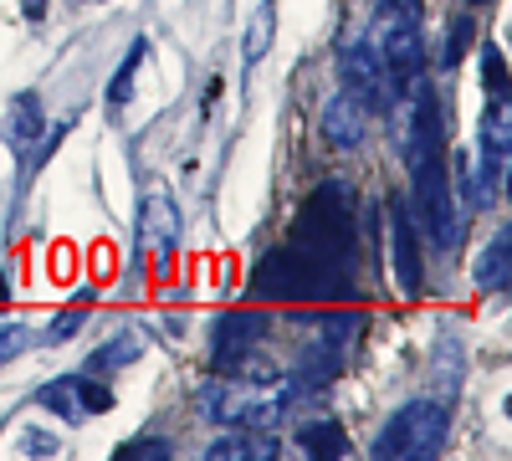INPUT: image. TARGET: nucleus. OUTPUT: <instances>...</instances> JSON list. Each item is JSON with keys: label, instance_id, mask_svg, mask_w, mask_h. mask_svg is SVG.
Instances as JSON below:
<instances>
[{"label": "nucleus", "instance_id": "f257e3e1", "mask_svg": "<svg viewBox=\"0 0 512 461\" xmlns=\"http://www.w3.org/2000/svg\"><path fill=\"white\" fill-rule=\"evenodd\" d=\"M354 216H359L354 211V190L328 180V185H318L308 195L303 216H297V236H292V246L338 287L349 282V272L359 262V221Z\"/></svg>", "mask_w": 512, "mask_h": 461}, {"label": "nucleus", "instance_id": "f03ea898", "mask_svg": "<svg viewBox=\"0 0 512 461\" xmlns=\"http://www.w3.org/2000/svg\"><path fill=\"white\" fill-rule=\"evenodd\" d=\"M292 400H297V385L267 364H256L251 380L246 374L241 380H210L200 390V405L216 426H277Z\"/></svg>", "mask_w": 512, "mask_h": 461}, {"label": "nucleus", "instance_id": "7ed1b4c3", "mask_svg": "<svg viewBox=\"0 0 512 461\" xmlns=\"http://www.w3.org/2000/svg\"><path fill=\"white\" fill-rule=\"evenodd\" d=\"M374 47L395 98H405L410 82H420V0H374Z\"/></svg>", "mask_w": 512, "mask_h": 461}, {"label": "nucleus", "instance_id": "20e7f679", "mask_svg": "<svg viewBox=\"0 0 512 461\" xmlns=\"http://www.w3.org/2000/svg\"><path fill=\"white\" fill-rule=\"evenodd\" d=\"M446 431H451V415L441 400H410L400 405L384 431L374 436V456L379 461H420V456H436L446 446Z\"/></svg>", "mask_w": 512, "mask_h": 461}, {"label": "nucleus", "instance_id": "39448f33", "mask_svg": "<svg viewBox=\"0 0 512 461\" xmlns=\"http://www.w3.org/2000/svg\"><path fill=\"white\" fill-rule=\"evenodd\" d=\"M410 200H415V216L425 221V231H431V241L441 251H451L461 241V221H456V205H451L446 154H431V159L410 164Z\"/></svg>", "mask_w": 512, "mask_h": 461}, {"label": "nucleus", "instance_id": "423d86ee", "mask_svg": "<svg viewBox=\"0 0 512 461\" xmlns=\"http://www.w3.org/2000/svg\"><path fill=\"white\" fill-rule=\"evenodd\" d=\"M338 77H344V93H354L369 113L395 103L390 72H384V57L374 47V36H349L344 41V52H338Z\"/></svg>", "mask_w": 512, "mask_h": 461}, {"label": "nucleus", "instance_id": "0eeeda50", "mask_svg": "<svg viewBox=\"0 0 512 461\" xmlns=\"http://www.w3.org/2000/svg\"><path fill=\"white\" fill-rule=\"evenodd\" d=\"M251 287L262 292V298H318V292L328 287V277L297 246H277V251H267V257H262Z\"/></svg>", "mask_w": 512, "mask_h": 461}, {"label": "nucleus", "instance_id": "6e6552de", "mask_svg": "<svg viewBox=\"0 0 512 461\" xmlns=\"http://www.w3.org/2000/svg\"><path fill=\"white\" fill-rule=\"evenodd\" d=\"M507 144H512L507 98H492V103H487V118H482V149H477V205H492V200L502 195Z\"/></svg>", "mask_w": 512, "mask_h": 461}, {"label": "nucleus", "instance_id": "1a4fd4ad", "mask_svg": "<svg viewBox=\"0 0 512 461\" xmlns=\"http://www.w3.org/2000/svg\"><path fill=\"white\" fill-rule=\"evenodd\" d=\"M36 405L62 415V421H88V415L113 410V390H103L93 374H62V380L36 390Z\"/></svg>", "mask_w": 512, "mask_h": 461}, {"label": "nucleus", "instance_id": "9d476101", "mask_svg": "<svg viewBox=\"0 0 512 461\" xmlns=\"http://www.w3.org/2000/svg\"><path fill=\"white\" fill-rule=\"evenodd\" d=\"M139 251L154 262V272H169L180 251V211L169 195H144L139 205Z\"/></svg>", "mask_w": 512, "mask_h": 461}, {"label": "nucleus", "instance_id": "9b49d317", "mask_svg": "<svg viewBox=\"0 0 512 461\" xmlns=\"http://www.w3.org/2000/svg\"><path fill=\"white\" fill-rule=\"evenodd\" d=\"M262 328H267L262 313H221L216 328H210V369L226 374V369L246 364V354H251V344H256Z\"/></svg>", "mask_w": 512, "mask_h": 461}, {"label": "nucleus", "instance_id": "f8f14e48", "mask_svg": "<svg viewBox=\"0 0 512 461\" xmlns=\"http://www.w3.org/2000/svg\"><path fill=\"white\" fill-rule=\"evenodd\" d=\"M364 134H369V108L354 93H333L323 108V144L338 154H354L364 144Z\"/></svg>", "mask_w": 512, "mask_h": 461}, {"label": "nucleus", "instance_id": "ddd939ff", "mask_svg": "<svg viewBox=\"0 0 512 461\" xmlns=\"http://www.w3.org/2000/svg\"><path fill=\"white\" fill-rule=\"evenodd\" d=\"M390 246H395V282L405 298H415L420 282H425V267H420V241H415V226H410V205L395 195L390 200Z\"/></svg>", "mask_w": 512, "mask_h": 461}, {"label": "nucleus", "instance_id": "4468645a", "mask_svg": "<svg viewBox=\"0 0 512 461\" xmlns=\"http://www.w3.org/2000/svg\"><path fill=\"white\" fill-rule=\"evenodd\" d=\"M41 134H47V113L31 93H16L11 108H6V144L21 154V164H36L41 159Z\"/></svg>", "mask_w": 512, "mask_h": 461}, {"label": "nucleus", "instance_id": "2eb2a0df", "mask_svg": "<svg viewBox=\"0 0 512 461\" xmlns=\"http://www.w3.org/2000/svg\"><path fill=\"white\" fill-rule=\"evenodd\" d=\"M512 231L502 226L492 241H487V251H482V262H477V287L482 292H507V282H512Z\"/></svg>", "mask_w": 512, "mask_h": 461}, {"label": "nucleus", "instance_id": "dca6fc26", "mask_svg": "<svg viewBox=\"0 0 512 461\" xmlns=\"http://www.w3.org/2000/svg\"><path fill=\"white\" fill-rule=\"evenodd\" d=\"M272 36H277V0H262L251 11V26H246V41H241V62L256 67L267 52H272Z\"/></svg>", "mask_w": 512, "mask_h": 461}, {"label": "nucleus", "instance_id": "f3484780", "mask_svg": "<svg viewBox=\"0 0 512 461\" xmlns=\"http://www.w3.org/2000/svg\"><path fill=\"white\" fill-rule=\"evenodd\" d=\"M205 456H210V461H267V456H277V436H251V431L241 426V436L216 441Z\"/></svg>", "mask_w": 512, "mask_h": 461}, {"label": "nucleus", "instance_id": "a211bd4d", "mask_svg": "<svg viewBox=\"0 0 512 461\" xmlns=\"http://www.w3.org/2000/svg\"><path fill=\"white\" fill-rule=\"evenodd\" d=\"M297 446H303L308 456L328 461V456H349V436L338 421H308L303 431H297Z\"/></svg>", "mask_w": 512, "mask_h": 461}, {"label": "nucleus", "instance_id": "6ab92c4d", "mask_svg": "<svg viewBox=\"0 0 512 461\" xmlns=\"http://www.w3.org/2000/svg\"><path fill=\"white\" fill-rule=\"evenodd\" d=\"M139 354H144V339H139V333H113L103 349L88 354V374H113V369H123V364H134Z\"/></svg>", "mask_w": 512, "mask_h": 461}, {"label": "nucleus", "instance_id": "aec40b11", "mask_svg": "<svg viewBox=\"0 0 512 461\" xmlns=\"http://www.w3.org/2000/svg\"><path fill=\"white\" fill-rule=\"evenodd\" d=\"M144 57H149V41L139 36L134 47H128V57H123V67L113 72V82H108V103H128L134 98V72L144 67Z\"/></svg>", "mask_w": 512, "mask_h": 461}, {"label": "nucleus", "instance_id": "412c9836", "mask_svg": "<svg viewBox=\"0 0 512 461\" xmlns=\"http://www.w3.org/2000/svg\"><path fill=\"white\" fill-rule=\"evenodd\" d=\"M466 47H472V16H456V21L446 26V52H441V62L456 67V62L466 57Z\"/></svg>", "mask_w": 512, "mask_h": 461}, {"label": "nucleus", "instance_id": "4be33fe9", "mask_svg": "<svg viewBox=\"0 0 512 461\" xmlns=\"http://www.w3.org/2000/svg\"><path fill=\"white\" fill-rule=\"evenodd\" d=\"M482 77H487V93H492V98H507V62H502V47H482Z\"/></svg>", "mask_w": 512, "mask_h": 461}, {"label": "nucleus", "instance_id": "5701e85b", "mask_svg": "<svg viewBox=\"0 0 512 461\" xmlns=\"http://www.w3.org/2000/svg\"><path fill=\"white\" fill-rule=\"evenodd\" d=\"M26 344H31V328L26 323H0V364L16 359Z\"/></svg>", "mask_w": 512, "mask_h": 461}, {"label": "nucleus", "instance_id": "b1692460", "mask_svg": "<svg viewBox=\"0 0 512 461\" xmlns=\"http://www.w3.org/2000/svg\"><path fill=\"white\" fill-rule=\"evenodd\" d=\"M118 456H128V461H134V456H169V441H159V436H139V441H128V446H118Z\"/></svg>", "mask_w": 512, "mask_h": 461}, {"label": "nucleus", "instance_id": "393cba45", "mask_svg": "<svg viewBox=\"0 0 512 461\" xmlns=\"http://www.w3.org/2000/svg\"><path fill=\"white\" fill-rule=\"evenodd\" d=\"M77 328H82V308H77V313H62V318H57V323L47 328V344H67Z\"/></svg>", "mask_w": 512, "mask_h": 461}, {"label": "nucleus", "instance_id": "a878e982", "mask_svg": "<svg viewBox=\"0 0 512 461\" xmlns=\"http://www.w3.org/2000/svg\"><path fill=\"white\" fill-rule=\"evenodd\" d=\"M26 451H57V436H41V431H26Z\"/></svg>", "mask_w": 512, "mask_h": 461}, {"label": "nucleus", "instance_id": "bb28decb", "mask_svg": "<svg viewBox=\"0 0 512 461\" xmlns=\"http://www.w3.org/2000/svg\"><path fill=\"white\" fill-rule=\"evenodd\" d=\"M6 298H11V282H6V277H0V303H6Z\"/></svg>", "mask_w": 512, "mask_h": 461}, {"label": "nucleus", "instance_id": "cd10ccee", "mask_svg": "<svg viewBox=\"0 0 512 461\" xmlns=\"http://www.w3.org/2000/svg\"><path fill=\"white\" fill-rule=\"evenodd\" d=\"M466 6H492V0H466Z\"/></svg>", "mask_w": 512, "mask_h": 461}]
</instances>
